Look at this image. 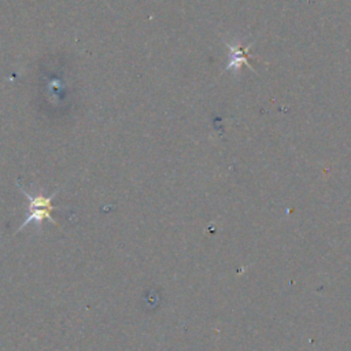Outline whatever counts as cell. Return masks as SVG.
<instances>
[{
	"label": "cell",
	"mask_w": 351,
	"mask_h": 351,
	"mask_svg": "<svg viewBox=\"0 0 351 351\" xmlns=\"http://www.w3.org/2000/svg\"><path fill=\"white\" fill-rule=\"evenodd\" d=\"M22 193L26 196V199L29 200V207H27V214H26V218L25 221L22 222V225L19 226V230H22L26 225L34 222L37 223L38 226L41 225V222L44 219H48L51 221L52 223H56L55 219L52 218V211L55 208H58L56 206H53L52 203V199L56 196L58 191H55L53 193H51L49 196H43V195H36V196H32L30 193H27L21 185H19Z\"/></svg>",
	"instance_id": "6da1fadb"
},
{
	"label": "cell",
	"mask_w": 351,
	"mask_h": 351,
	"mask_svg": "<svg viewBox=\"0 0 351 351\" xmlns=\"http://www.w3.org/2000/svg\"><path fill=\"white\" fill-rule=\"evenodd\" d=\"M229 49H230V60H229V64L226 66V70H229L230 67H239L241 63H248L247 62V56H245V51L244 48H240V47H230L228 44Z\"/></svg>",
	"instance_id": "7a4b0ae2"
}]
</instances>
